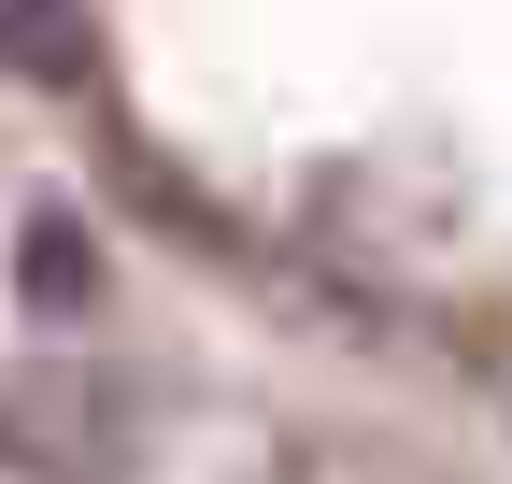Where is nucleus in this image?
Segmentation results:
<instances>
[{"label":"nucleus","instance_id":"nucleus-1","mask_svg":"<svg viewBox=\"0 0 512 484\" xmlns=\"http://www.w3.org/2000/svg\"><path fill=\"white\" fill-rule=\"evenodd\" d=\"M0 456H15L29 484H128V456H143V413H128L114 371H86V356H43V371L0 385Z\"/></svg>","mask_w":512,"mask_h":484},{"label":"nucleus","instance_id":"nucleus-2","mask_svg":"<svg viewBox=\"0 0 512 484\" xmlns=\"http://www.w3.org/2000/svg\"><path fill=\"white\" fill-rule=\"evenodd\" d=\"M0 271H15V314H43V328H86L100 314V242H86L72 200H29L15 242H0Z\"/></svg>","mask_w":512,"mask_h":484},{"label":"nucleus","instance_id":"nucleus-3","mask_svg":"<svg viewBox=\"0 0 512 484\" xmlns=\"http://www.w3.org/2000/svg\"><path fill=\"white\" fill-rule=\"evenodd\" d=\"M86 72H100L86 0H0V86H86Z\"/></svg>","mask_w":512,"mask_h":484}]
</instances>
